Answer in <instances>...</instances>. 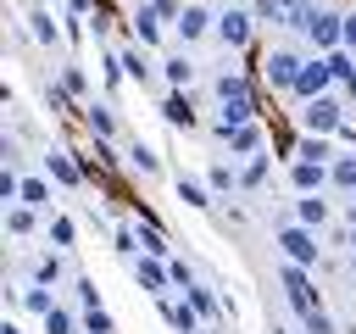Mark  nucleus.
Returning a JSON list of instances; mask_svg holds the SVG:
<instances>
[{"mask_svg": "<svg viewBox=\"0 0 356 334\" xmlns=\"http://www.w3.org/2000/svg\"><path fill=\"white\" fill-rule=\"evenodd\" d=\"M289 178H295V189H300V195H317L323 184H334V167H323V161H295V167H289Z\"/></svg>", "mask_w": 356, "mask_h": 334, "instance_id": "8", "label": "nucleus"}, {"mask_svg": "<svg viewBox=\"0 0 356 334\" xmlns=\"http://www.w3.org/2000/svg\"><path fill=\"white\" fill-rule=\"evenodd\" d=\"M128 161H134L139 173H161V161H156V150H150V145H139V139L128 145Z\"/></svg>", "mask_w": 356, "mask_h": 334, "instance_id": "23", "label": "nucleus"}, {"mask_svg": "<svg viewBox=\"0 0 356 334\" xmlns=\"http://www.w3.org/2000/svg\"><path fill=\"white\" fill-rule=\"evenodd\" d=\"M350 250H356V228H350Z\"/></svg>", "mask_w": 356, "mask_h": 334, "instance_id": "43", "label": "nucleus"}, {"mask_svg": "<svg viewBox=\"0 0 356 334\" xmlns=\"http://www.w3.org/2000/svg\"><path fill=\"white\" fill-rule=\"evenodd\" d=\"M33 278H39V284H56V278H61V262H56V256H39Z\"/></svg>", "mask_w": 356, "mask_h": 334, "instance_id": "35", "label": "nucleus"}, {"mask_svg": "<svg viewBox=\"0 0 356 334\" xmlns=\"http://www.w3.org/2000/svg\"><path fill=\"white\" fill-rule=\"evenodd\" d=\"M83 122H89V134H95V139H111V134H117L111 106H89V111H83Z\"/></svg>", "mask_w": 356, "mask_h": 334, "instance_id": "16", "label": "nucleus"}, {"mask_svg": "<svg viewBox=\"0 0 356 334\" xmlns=\"http://www.w3.org/2000/svg\"><path fill=\"white\" fill-rule=\"evenodd\" d=\"M22 306H28V312H39V317H44V312H56V301H50V284H33V289H22Z\"/></svg>", "mask_w": 356, "mask_h": 334, "instance_id": "22", "label": "nucleus"}, {"mask_svg": "<svg viewBox=\"0 0 356 334\" xmlns=\"http://www.w3.org/2000/svg\"><path fill=\"white\" fill-rule=\"evenodd\" d=\"M22 206H50V184L44 178H22V195H17Z\"/></svg>", "mask_w": 356, "mask_h": 334, "instance_id": "21", "label": "nucleus"}, {"mask_svg": "<svg viewBox=\"0 0 356 334\" xmlns=\"http://www.w3.org/2000/svg\"><path fill=\"white\" fill-rule=\"evenodd\" d=\"M334 184L339 189H356V156H339L334 161Z\"/></svg>", "mask_w": 356, "mask_h": 334, "instance_id": "30", "label": "nucleus"}, {"mask_svg": "<svg viewBox=\"0 0 356 334\" xmlns=\"http://www.w3.org/2000/svg\"><path fill=\"white\" fill-rule=\"evenodd\" d=\"M78 328V317L67 312V306H56V312H44V334H72Z\"/></svg>", "mask_w": 356, "mask_h": 334, "instance_id": "25", "label": "nucleus"}, {"mask_svg": "<svg viewBox=\"0 0 356 334\" xmlns=\"http://www.w3.org/2000/svg\"><path fill=\"white\" fill-rule=\"evenodd\" d=\"M161 117H167L172 128H189V122H195V111H189V95H184V89H172V95H167V106H161Z\"/></svg>", "mask_w": 356, "mask_h": 334, "instance_id": "15", "label": "nucleus"}, {"mask_svg": "<svg viewBox=\"0 0 356 334\" xmlns=\"http://www.w3.org/2000/svg\"><path fill=\"white\" fill-rule=\"evenodd\" d=\"M44 167H50V178H56V184H67V189H78V184H83V167H78L72 156H61V150H50V156H44Z\"/></svg>", "mask_w": 356, "mask_h": 334, "instance_id": "12", "label": "nucleus"}, {"mask_svg": "<svg viewBox=\"0 0 356 334\" xmlns=\"http://www.w3.org/2000/svg\"><path fill=\"white\" fill-rule=\"evenodd\" d=\"M83 334H111V312H100V306H83Z\"/></svg>", "mask_w": 356, "mask_h": 334, "instance_id": "26", "label": "nucleus"}, {"mask_svg": "<svg viewBox=\"0 0 356 334\" xmlns=\"http://www.w3.org/2000/svg\"><path fill=\"white\" fill-rule=\"evenodd\" d=\"M33 39L56 45V22H50V11H33Z\"/></svg>", "mask_w": 356, "mask_h": 334, "instance_id": "33", "label": "nucleus"}, {"mask_svg": "<svg viewBox=\"0 0 356 334\" xmlns=\"http://www.w3.org/2000/svg\"><path fill=\"white\" fill-rule=\"evenodd\" d=\"M61 89H67V95H78V89H83V72H78V67H67V72H61Z\"/></svg>", "mask_w": 356, "mask_h": 334, "instance_id": "38", "label": "nucleus"}, {"mask_svg": "<svg viewBox=\"0 0 356 334\" xmlns=\"http://www.w3.org/2000/svg\"><path fill=\"white\" fill-rule=\"evenodd\" d=\"M261 178H267V156H250V161H245V173H239V184H250V189H256Z\"/></svg>", "mask_w": 356, "mask_h": 334, "instance_id": "32", "label": "nucleus"}, {"mask_svg": "<svg viewBox=\"0 0 356 334\" xmlns=\"http://www.w3.org/2000/svg\"><path fill=\"white\" fill-rule=\"evenodd\" d=\"M134 33H139V45H156V11H139L134 17Z\"/></svg>", "mask_w": 356, "mask_h": 334, "instance_id": "31", "label": "nucleus"}, {"mask_svg": "<svg viewBox=\"0 0 356 334\" xmlns=\"http://www.w3.org/2000/svg\"><path fill=\"white\" fill-rule=\"evenodd\" d=\"M172 28H178V33H184V39H200V33H206V11H200V6H184V11H178V22H172Z\"/></svg>", "mask_w": 356, "mask_h": 334, "instance_id": "17", "label": "nucleus"}, {"mask_svg": "<svg viewBox=\"0 0 356 334\" xmlns=\"http://www.w3.org/2000/svg\"><path fill=\"white\" fill-rule=\"evenodd\" d=\"M300 323H306V334H334V323H328V312H323V306H317V312H306Z\"/></svg>", "mask_w": 356, "mask_h": 334, "instance_id": "36", "label": "nucleus"}, {"mask_svg": "<svg viewBox=\"0 0 356 334\" xmlns=\"http://www.w3.org/2000/svg\"><path fill=\"white\" fill-rule=\"evenodd\" d=\"M217 39H222L228 50H239V45L250 39V17H245V11H228V17L217 22Z\"/></svg>", "mask_w": 356, "mask_h": 334, "instance_id": "11", "label": "nucleus"}, {"mask_svg": "<svg viewBox=\"0 0 356 334\" xmlns=\"http://www.w3.org/2000/svg\"><path fill=\"white\" fill-rule=\"evenodd\" d=\"M117 67H122V72H128V78H139V84H145V72H150V67H145V56H139V50H128V56H122V61H117Z\"/></svg>", "mask_w": 356, "mask_h": 334, "instance_id": "34", "label": "nucleus"}, {"mask_svg": "<svg viewBox=\"0 0 356 334\" xmlns=\"http://www.w3.org/2000/svg\"><path fill=\"white\" fill-rule=\"evenodd\" d=\"M328 84H334V67H328V56H323V61H300V78H295V95H300V100H317V95H328Z\"/></svg>", "mask_w": 356, "mask_h": 334, "instance_id": "6", "label": "nucleus"}, {"mask_svg": "<svg viewBox=\"0 0 356 334\" xmlns=\"http://www.w3.org/2000/svg\"><path fill=\"white\" fill-rule=\"evenodd\" d=\"M261 72H267L273 89H295V78H300V56H295V50H267V56H261Z\"/></svg>", "mask_w": 356, "mask_h": 334, "instance_id": "4", "label": "nucleus"}, {"mask_svg": "<svg viewBox=\"0 0 356 334\" xmlns=\"http://www.w3.org/2000/svg\"><path fill=\"white\" fill-rule=\"evenodd\" d=\"M278 245H284V262H295V267H317V239H312L306 223L278 228Z\"/></svg>", "mask_w": 356, "mask_h": 334, "instance_id": "2", "label": "nucleus"}, {"mask_svg": "<svg viewBox=\"0 0 356 334\" xmlns=\"http://www.w3.org/2000/svg\"><path fill=\"white\" fill-rule=\"evenodd\" d=\"M206 184H211L217 195H228V189L239 184V173H234V167H211V173H206Z\"/></svg>", "mask_w": 356, "mask_h": 334, "instance_id": "27", "label": "nucleus"}, {"mask_svg": "<svg viewBox=\"0 0 356 334\" xmlns=\"http://www.w3.org/2000/svg\"><path fill=\"white\" fill-rule=\"evenodd\" d=\"M6 334H17V328H11V323H6Z\"/></svg>", "mask_w": 356, "mask_h": 334, "instance_id": "44", "label": "nucleus"}, {"mask_svg": "<svg viewBox=\"0 0 356 334\" xmlns=\"http://www.w3.org/2000/svg\"><path fill=\"white\" fill-rule=\"evenodd\" d=\"M300 122H306V134H339L345 122H339V100H328V95H317V100H306V111H300Z\"/></svg>", "mask_w": 356, "mask_h": 334, "instance_id": "3", "label": "nucleus"}, {"mask_svg": "<svg viewBox=\"0 0 356 334\" xmlns=\"http://www.w3.org/2000/svg\"><path fill=\"white\" fill-rule=\"evenodd\" d=\"M306 33H312V45H317V50H328V56H334V45H345V17H334V11H312Z\"/></svg>", "mask_w": 356, "mask_h": 334, "instance_id": "5", "label": "nucleus"}, {"mask_svg": "<svg viewBox=\"0 0 356 334\" xmlns=\"http://www.w3.org/2000/svg\"><path fill=\"white\" fill-rule=\"evenodd\" d=\"M206 189H211V184H195V178H178V200H189V206H206Z\"/></svg>", "mask_w": 356, "mask_h": 334, "instance_id": "28", "label": "nucleus"}, {"mask_svg": "<svg viewBox=\"0 0 356 334\" xmlns=\"http://www.w3.org/2000/svg\"><path fill=\"white\" fill-rule=\"evenodd\" d=\"M195 317H200L195 306H184V301H167V323H172L178 334H195Z\"/></svg>", "mask_w": 356, "mask_h": 334, "instance_id": "20", "label": "nucleus"}, {"mask_svg": "<svg viewBox=\"0 0 356 334\" xmlns=\"http://www.w3.org/2000/svg\"><path fill=\"white\" fill-rule=\"evenodd\" d=\"M161 72H167V84H172V89H189V78H195V61L172 56V61H161Z\"/></svg>", "mask_w": 356, "mask_h": 334, "instance_id": "19", "label": "nucleus"}, {"mask_svg": "<svg viewBox=\"0 0 356 334\" xmlns=\"http://www.w3.org/2000/svg\"><path fill=\"white\" fill-rule=\"evenodd\" d=\"M295 161H323V167H328V161H339V156H334V145H328L323 134H306V139L295 145Z\"/></svg>", "mask_w": 356, "mask_h": 334, "instance_id": "13", "label": "nucleus"}, {"mask_svg": "<svg viewBox=\"0 0 356 334\" xmlns=\"http://www.w3.org/2000/svg\"><path fill=\"white\" fill-rule=\"evenodd\" d=\"M295 223L323 228V223H328V200H323V195H300V200H295Z\"/></svg>", "mask_w": 356, "mask_h": 334, "instance_id": "14", "label": "nucleus"}, {"mask_svg": "<svg viewBox=\"0 0 356 334\" xmlns=\"http://www.w3.org/2000/svg\"><path fill=\"white\" fill-rule=\"evenodd\" d=\"M217 100H222V128H239V122H250L256 117V95H250V84L239 78V72H222L217 78Z\"/></svg>", "mask_w": 356, "mask_h": 334, "instance_id": "1", "label": "nucleus"}, {"mask_svg": "<svg viewBox=\"0 0 356 334\" xmlns=\"http://www.w3.org/2000/svg\"><path fill=\"white\" fill-rule=\"evenodd\" d=\"M50 239H56V250H67V245H72V223L56 217V223H50Z\"/></svg>", "mask_w": 356, "mask_h": 334, "instance_id": "37", "label": "nucleus"}, {"mask_svg": "<svg viewBox=\"0 0 356 334\" xmlns=\"http://www.w3.org/2000/svg\"><path fill=\"white\" fill-rule=\"evenodd\" d=\"M345 45H350V50H356V11H350V17H345Z\"/></svg>", "mask_w": 356, "mask_h": 334, "instance_id": "40", "label": "nucleus"}, {"mask_svg": "<svg viewBox=\"0 0 356 334\" xmlns=\"http://www.w3.org/2000/svg\"><path fill=\"white\" fill-rule=\"evenodd\" d=\"M345 89H350V95H356V67H350V72H345Z\"/></svg>", "mask_w": 356, "mask_h": 334, "instance_id": "41", "label": "nucleus"}, {"mask_svg": "<svg viewBox=\"0 0 356 334\" xmlns=\"http://www.w3.org/2000/svg\"><path fill=\"white\" fill-rule=\"evenodd\" d=\"M78 301H83V306H100V295H95V284H89V278H78Z\"/></svg>", "mask_w": 356, "mask_h": 334, "instance_id": "39", "label": "nucleus"}, {"mask_svg": "<svg viewBox=\"0 0 356 334\" xmlns=\"http://www.w3.org/2000/svg\"><path fill=\"white\" fill-rule=\"evenodd\" d=\"M189 306H195L200 317H217V295H211V289H195V284H189Z\"/></svg>", "mask_w": 356, "mask_h": 334, "instance_id": "29", "label": "nucleus"}, {"mask_svg": "<svg viewBox=\"0 0 356 334\" xmlns=\"http://www.w3.org/2000/svg\"><path fill=\"white\" fill-rule=\"evenodd\" d=\"M134 278H139V289H156V295H161V289L172 284V267H161V256H139V262H134Z\"/></svg>", "mask_w": 356, "mask_h": 334, "instance_id": "10", "label": "nucleus"}, {"mask_svg": "<svg viewBox=\"0 0 356 334\" xmlns=\"http://www.w3.org/2000/svg\"><path fill=\"white\" fill-rule=\"evenodd\" d=\"M217 139H222L234 156H250V150L261 145V128H256V122H239V128H222V122H217Z\"/></svg>", "mask_w": 356, "mask_h": 334, "instance_id": "9", "label": "nucleus"}, {"mask_svg": "<svg viewBox=\"0 0 356 334\" xmlns=\"http://www.w3.org/2000/svg\"><path fill=\"white\" fill-rule=\"evenodd\" d=\"M134 234H139V250H145V256H167V239H161V228H156L150 217H145Z\"/></svg>", "mask_w": 356, "mask_h": 334, "instance_id": "18", "label": "nucleus"}, {"mask_svg": "<svg viewBox=\"0 0 356 334\" xmlns=\"http://www.w3.org/2000/svg\"><path fill=\"white\" fill-rule=\"evenodd\" d=\"M6 228H11V234H28V228H33V206H22V200L6 206Z\"/></svg>", "mask_w": 356, "mask_h": 334, "instance_id": "24", "label": "nucleus"}, {"mask_svg": "<svg viewBox=\"0 0 356 334\" xmlns=\"http://www.w3.org/2000/svg\"><path fill=\"white\" fill-rule=\"evenodd\" d=\"M345 217H350V228H356V200H350V206H345Z\"/></svg>", "mask_w": 356, "mask_h": 334, "instance_id": "42", "label": "nucleus"}, {"mask_svg": "<svg viewBox=\"0 0 356 334\" xmlns=\"http://www.w3.org/2000/svg\"><path fill=\"white\" fill-rule=\"evenodd\" d=\"M284 295H289V306L306 317V312H317V301H312V284H306V267H295V262H284Z\"/></svg>", "mask_w": 356, "mask_h": 334, "instance_id": "7", "label": "nucleus"}]
</instances>
